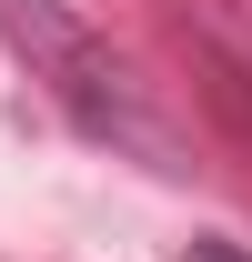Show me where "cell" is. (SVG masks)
Wrapping results in <instances>:
<instances>
[{
    "instance_id": "cell-1",
    "label": "cell",
    "mask_w": 252,
    "mask_h": 262,
    "mask_svg": "<svg viewBox=\"0 0 252 262\" xmlns=\"http://www.w3.org/2000/svg\"><path fill=\"white\" fill-rule=\"evenodd\" d=\"M0 40L31 61V81L71 111L81 141H111V151H141L152 171H182V162H172V131H161V111H152V91L131 81V61L91 31V20H71L61 0H0Z\"/></svg>"
},
{
    "instance_id": "cell-2",
    "label": "cell",
    "mask_w": 252,
    "mask_h": 262,
    "mask_svg": "<svg viewBox=\"0 0 252 262\" xmlns=\"http://www.w3.org/2000/svg\"><path fill=\"white\" fill-rule=\"evenodd\" d=\"M182 262H252L242 242H222V232H202V242H182Z\"/></svg>"
}]
</instances>
